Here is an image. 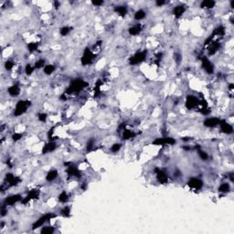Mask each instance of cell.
<instances>
[{
    "label": "cell",
    "mask_w": 234,
    "mask_h": 234,
    "mask_svg": "<svg viewBox=\"0 0 234 234\" xmlns=\"http://www.w3.org/2000/svg\"><path fill=\"white\" fill-rule=\"evenodd\" d=\"M87 86H88V83L85 81H83L82 79H76L72 81L71 82V84L69 85L67 89V93L71 94L75 92H79L83 90L84 88H86Z\"/></svg>",
    "instance_id": "1"
},
{
    "label": "cell",
    "mask_w": 234,
    "mask_h": 234,
    "mask_svg": "<svg viewBox=\"0 0 234 234\" xmlns=\"http://www.w3.org/2000/svg\"><path fill=\"white\" fill-rule=\"evenodd\" d=\"M30 105V102L29 101H27V100H20L17 102L16 104V107H15V110H14V115L15 116H20L24 114L27 108L29 107Z\"/></svg>",
    "instance_id": "2"
},
{
    "label": "cell",
    "mask_w": 234,
    "mask_h": 234,
    "mask_svg": "<svg viewBox=\"0 0 234 234\" xmlns=\"http://www.w3.org/2000/svg\"><path fill=\"white\" fill-rule=\"evenodd\" d=\"M55 217H56V214H54V213H47V214L41 216L39 219H37V221H35V223L32 225V228L33 229L40 228V227H42L45 223L50 221L51 219H53Z\"/></svg>",
    "instance_id": "3"
},
{
    "label": "cell",
    "mask_w": 234,
    "mask_h": 234,
    "mask_svg": "<svg viewBox=\"0 0 234 234\" xmlns=\"http://www.w3.org/2000/svg\"><path fill=\"white\" fill-rule=\"evenodd\" d=\"M94 58H95V55L93 54V52L89 49V48H86L83 51V54H82V57L81 58V62L83 66L89 65L92 62Z\"/></svg>",
    "instance_id": "4"
},
{
    "label": "cell",
    "mask_w": 234,
    "mask_h": 234,
    "mask_svg": "<svg viewBox=\"0 0 234 234\" xmlns=\"http://www.w3.org/2000/svg\"><path fill=\"white\" fill-rule=\"evenodd\" d=\"M146 50L138 51L129 59V63L131 65H137L143 62V61L146 60Z\"/></svg>",
    "instance_id": "5"
},
{
    "label": "cell",
    "mask_w": 234,
    "mask_h": 234,
    "mask_svg": "<svg viewBox=\"0 0 234 234\" xmlns=\"http://www.w3.org/2000/svg\"><path fill=\"white\" fill-rule=\"evenodd\" d=\"M176 140L172 137H161V138H156L153 141V144L156 146H164V144H174Z\"/></svg>",
    "instance_id": "6"
},
{
    "label": "cell",
    "mask_w": 234,
    "mask_h": 234,
    "mask_svg": "<svg viewBox=\"0 0 234 234\" xmlns=\"http://www.w3.org/2000/svg\"><path fill=\"white\" fill-rule=\"evenodd\" d=\"M156 172V179L157 181L161 183V184H166L168 181V177L167 175L165 173L163 170H161L160 168H156L155 169Z\"/></svg>",
    "instance_id": "7"
},
{
    "label": "cell",
    "mask_w": 234,
    "mask_h": 234,
    "mask_svg": "<svg viewBox=\"0 0 234 234\" xmlns=\"http://www.w3.org/2000/svg\"><path fill=\"white\" fill-rule=\"evenodd\" d=\"M22 200V198L20 195L18 194H16V195H12V196H9L6 199H5V201H4V206H12L14 205L15 203H18L19 201H21Z\"/></svg>",
    "instance_id": "8"
},
{
    "label": "cell",
    "mask_w": 234,
    "mask_h": 234,
    "mask_svg": "<svg viewBox=\"0 0 234 234\" xmlns=\"http://www.w3.org/2000/svg\"><path fill=\"white\" fill-rule=\"evenodd\" d=\"M188 186L190 188H194V189L198 190V189H200L203 187V182H202V180L199 179V178L192 177L188 180Z\"/></svg>",
    "instance_id": "9"
},
{
    "label": "cell",
    "mask_w": 234,
    "mask_h": 234,
    "mask_svg": "<svg viewBox=\"0 0 234 234\" xmlns=\"http://www.w3.org/2000/svg\"><path fill=\"white\" fill-rule=\"evenodd\" d=\"M199 104H200V102H199L198 98L193 95H188L187 97V100H186V107H187L188 110L198 106Z\"/></svg>",
    "instance_id": "10"
},
{
    "label": "cell",
    "mask_w": 234,
    "mask_h": 234,
    "mask_svg": "<svg viewBox=\"0 0 234 234\" xmlns=\"http://www.w3.org/2000/svg\"><path fill=\"white\" fill-rule=\"evenodd\" d=\"M201 62H202V67L204 70L207 71V73L209 74H212L213 72H214V66H213V64L209 61V60L208 58H206V57H203L201 59Z\"/></svg>",
    "instance_id": "11"
},
{
    "label": "cell",
    "mask_w": 234,
    "mask_h": 234,
    "mask_svg": "<svg viewBox=\"0 0 234 234\" xmlns=\"http://www.w3.org/2000/svg\"><path fill=\"white\" fill-rule=\"evenodd\" d=\"M219 125L221 126V131H222L224 134L230 135V134L233 133V127H232V125L227 123L225 120H221V122H219Z\"/></svg>",
    "instance_id": "12"
},
{
    "label": "cell",
    "mask_w": 234,
    "mask_h": 234,
    "mask_svg": "<svg viewBox=\"0 0 234 234\" xmlns=\"http://www.w3.org/2000/svg\"><path fill=\"white\" fill-rule=\"evenodd\" d=\"M39 195V191L38 189H33V190H31L29 193L26 196V198L24 199H22L21 202L23 204H27V203L30 202L31 200H33V199L38 198Z\"/></svg>",
    "instance_id": "13"
},
{
    "label": "cell",
    "mask_w": 234,
    "mask_h": 234,
    "mask_svg": "<svg viewBox=\"0 0 234 234\" xmlns=\"http://www.w3.org/2000/svg\"><path fill=\"white\" fill-rule=\"evenodd\" d=\"M6 182L8 183V185L10 186V187H13V186H17L20 183V181H21V179L18 177H16V176H14L13 174H6Z\"/></svg>",
    "instance_id": "14"
},
{
    "label": "cell",
    "mask_w": 234,
    "mask_h": 234,
    "mask_svg": "<svg viewBox=\"0 0 234 234\" xmlns=\"http://www.w3.org/2000/svg\"><path fill=\"white\" fill-rule=\"evenodd\" d=\"M219 122H221V119L219 118H216V117H211V118H208L204 121V125L206 127H215L217 125H219Z\"/></svg>",
    "instance_id": "15"
},
{
    "label": "cell",
    "mask_w": 234,
    "mask_h": 234,
    "mask_svg": "<svg viewBox=\"0 0 234 234\" xmlns=\"http://www.w3.org/2000/svg\"><path fill=\"white\" fill-rule=\"evenodd\" d=\"M67 174L69 175V177H80L81 172L77 167H75L73 164H71L69 167H67Z\"/></svg>",
    "instance_id": "16"
},
{
    "label": "cell",
    "mask_w": 234,
    "mask_h": 234,
    "mask_svg": "<svg viewBox=\"0 0 234 234\" xmlns=\"http://www.w3.org/2000/svg\"><path fill=\"white\" fill-rule=\"evenodd\" d=\"M56 144L54 142H49L48 144H46L43 149H42V154H47V153H51L53 151L56 149Z\"/></svg>",
    "instance_id": "17"
},
{
    "label": "cell",
    "mask_w": 234,
    "mask_h": 234,
    "mask_svg": "<svg viewBox=\"0 0 234 234\" xmlns=\"http://www.w3.org/2000/svg\"><path fill=\"white\" fill-rule=\"evenodd\" d=\"M8 92L9 93V95L12 96V97H17V96H18V94L20 93V88L18 84H13L12 86H10L8 89Z\"/></svg>",
    "instance_id": "18"
},
{
    "label": "cell",
    "mask_w": 234,
    "mask_h": 234,
    "mask_svg": "<svg viewBox=\"0 0 234 234\" xmlns=\"http://www.w3.org/2000/svg\"><path fill=\"white\" fill-rule=\"evenodd\" d=\"M142 31V26L140 24H136L129 29V34L132 36H136Z\"/></svg>",
    "instance_id": "19"
},
{
    "label": "cell",
    "mask_w": 234,
    "mask_h": 234,
    "mask_svg": "<svg viewBox=\"0 0 234 234\" xmlns=\"http://www.w3.org/2000/svg\"><path fill=\"white\" fill-rule=\"evenodd\" d=\"M185 10H186V8H185L184 6H177L173 8V14L176 16V18H179L184 14Z\"/></svg>",
    "instance_id": "20"
},
{
    "label": "cell",
    "mask_w": 234,
    "mask_h": 234,
    "mask_svg": "<svg viewBox=\"0 0 234 234\" xmlns=\"http://www.w3.org/2000/svg\"><path fill=\"white\" fill-rule=\"evenodd\" d=\"M57 177H58V171L55 170V169H52V170H50L49 172H48V174L46 176V179H47V181L51 182V181L56 179Z\"/></svg>",
    "instance_id": "21"
},
{
    "label": "cell",
    "mask_w": 234,
    "mask_h": 234,
    "mask_svg": "<svg viewBox=\"0 0 234 234\" xmlns=\"http://www.w3.org/2000/svg\"><path fill=\"white\" fill-rule=\"evenodd\" d=\"M216 5L215 1H212V0H204L200 4V8H214V6Z\"/></svg>",
    "instance_id": "22"
},
{
    "label": "cell",
    "mask_w": 234,
    "mask_h": 234,
    "mask_svg": "<svg viewBox=\"0 0 234 234\" xmlns=\"http://www.w3.org/2000/svg\"><path fill=\"white\" fill-rule=\"evenodd\" d=\"M219 47H221V45H219V42H217V41H214V42H212L210 43V47H209V54L210 55H213V54H215L218 50L219 49Z\"/></svg>",
    "instance_id": "23"
},
{
    "label": "cell",
    "mask_w": 234,
    "mask_h": 234,
    "mask_svg": "<svg viewBox=\"0 0 234 234\" xmlns=\"http://www.w3.org/2000/svg\"><path fill=\"white\" fill-rule=\"evenodd\" d=\"M115 12H117L121 17H125L127 14V8L125 6H115Z\"/></svg>",
    "instance_id": "24"
},
{
    "label": "cell",
    "mask_w": 234,
    "mask_h": 234,
    "mask_svg": "<svg viewBox=\"0 0 234 234\" xmlns=\"http://www.w3.org/2000/svg\"><path fill=\"white\" fill-rule=\"evenodd\" d=\"M135 132H132V131L130 130H125L123 133V138L125 140H129V139H132L135 136Z\"/></svg>",
    "instance_id": "25"
},
{
    "label": "cell",
    "mask_w": 234,
    "mask_h": 234,
    "mask_svg": "<svg viewBox=\"0 0 234 234\" xmlns=\"http://www.w3.org/2000/svg\"><path fill=\"white\" fill-rule=\"evenodd\" d=\"M230 190V186L229 183H223L219 186V191L221 192V193H227V192H229Z\"/></svg>",
    "instance_id": "26"
},
{
    "label": "cell",
    "mask_w": 234,
    "mask_h": 234,
    "mask_svg": "<svg viewBox=\"0 0 234 234\" xmlns=\"http://www.w3.org/2000/svg\"><path fill=\"white\" fill-rule=\"evenodd\" d=\"M59 201L61 203H66L69 200V195L66 191H62L61 193L59 195Z\"/></svg>",
    "instance_id": "27"
},
{
    "label": "cell",
    "mask_w": 234,
    "mask_h": 234,
    "mask_svg": "<svg viewBox=\"0 0 234 234\" xmlns=\"http://www.w3.org/2000/svg\"><path fill=\"white\" fill-rule=\"evenodd\" d=\"M55 71V66L52 64H47L44 67V72L46 75H50Z\"/></svg>",
    "instance_id": "28"
},
{
    "label": "cell",
    "mask_w": 234,
    "mask_h": 234,
    "mask_svg": "<svg viewBox=\"0 0 234 234\" xmlns=\"http://www.w3.org/2000/svg\"><path fill=\"white\" fill-rule=\"evenodd\" d=\"M144 18H146V12L142 9L136 11L135 13V19H136V20H142Z\"/></svg>",
    "instance_id": "29"
},
{
    "label": "cell",
    "mask_w": 234,
    "mask_h": 234,
    "mask_svg": "<svg viewBox=\"0 0 234 234\" xmlns=\"http://www.w3.org/2000/svg\"><path fill=\"white\" fill-rule=\"evenodd\" d=\"M60 213H61V215H62L63 217L69 218L71 216V208L69 207V206H66V207H64L62 209H61Z\"/></svg>",
    "instance_id": "30"
},
{
    "label": "cell",
    "mask_w": 234,
    "mask_h": 234,
    "mask_svg": "<svg viewBox=\"0 0 234 234\" xmlns=\"http://www.w3.org/2000/svg\"><path fill=\"white\" fill-rule=\"evenodd\" d=\"M55 231L53 227H42L40 232L43 234H52Z\"/></svg>",
    "instance_id": "31"
},
{
    "label": "cell",
    "mask_w": 234,
    "mask_h": 234,
    "mask_svg": "<svg viewBox=\"0 0 234 234\" xmlns=\"http://www.w3.org/2000/svg\"><path fill=\"white\" fill-rule=\"evenodd\" d=\"M197 150H198V156L201 158L202 160H207L208 159V157H209V156H208V154L205 152V151H203V150H201L200 148H198L197 147Z\"/></svg>",
    "instance_id": "32"
},
{
    "label": "cell",
    "mask_w": 234,
    "mask_h": 234,
    "mask_svg": "<svg viewBox=\"0 0 234 234\" xmlns=\"http://www.w3.org/2000/svg\"><path fill=\"white\" fill-rule=\"evenodd\" d=\"M39 45V44L38 42H31V43H29V45H27V49H29V50L30 52H34V51H36L38 50Z\"/></svg>",
    "instance_id": "33"
},
{
    "label": "cell",
    "mask_w": 234,
    "mask_h": 234,
    "mask_svg": "<svg viewBox=\"0 0 234 234\" xmlns=\"http://www.w3.org/2000/svg\"><path fill=\"white\" fill-rule=\"evenodd\" d=\"M71 27H61V29H60V33L61 36H66L71 32Z\"/></svg>",
    "instance_id": "34"
},
{
    "label": "cell",
    "mask_w": 234,
    "mask_h": 234,
    "mask_svg": "<svg viewBox=\"0 0 234 234\" xmlns=\"http://www.w3.org/2000/svg\"><path fill=\"white\" fill-rule=\"evenodd\" d=\"M34 70H35V67H33L30 64H27L26 68H25V72H26L27 75H31L33 73Z\"/></svg>",
    "instance_id": "35"
},
{
    "label": "cell",
    "mask_w": 234,
    "mask_h": 234,
    "mask_svg": "<svg viewBox=\"0 0 234 234\" xmlns=\"http://www.w3.org/2000/svg\"><path fill=\"white\" fill-rule=\"evenodd\" d=\"M101 86H102V81H98L97 82H96V84L94 86V95L95 96H98V94L100 93L101 92Z\"/></svg>",
    "instance_id": "36"
},
{
    "label": "cell",
    "mask_w": 234,
    "mask_h": 234,
    "mask_svg": "<svg viewBox=\"0 0 234 234\" xmlns=\"http://www.w3.org/2000/svg\"><path fill=\"white\" fill-rule=\"evenodd\" d=\"M44 66H45V60L43 59H40L38 61H36L35 65H34L35 69H40V68H42V67L44 68Z\"/></svg>",
    "instance_id": "37"
},
{
    "label": "cell",
    "mask_w": 234,
    "mask_h": 234,
    "mask_svg": "<svg viewBox=\"0 0 234 234\" xmlns=\"http://www.w3.org/2000/svg\"><path fill=\"white\" fill-rule=\"evenodd\" d=\"M121 147H122L121 144H113V146H111V151H112V152H113V153H116L121 149Z\"/></svg>",
    "instance_id": "38"
},
{
    "label": "cell",
    "mask_w": 234,
    "mask_h": 234,
    "mask_svg": "<svg viewBox=\"0 0 234 234\" xmlns=\"http://www.w3.org/2000/svg\"><path fill=\"white\" fill-rule=\"evenodd\" d=\"M14 67V62L11 60H8V61H6V63H5V68L8 71H10L12 70Z\"/></svg>",
    "instance_id": "39"
},
{
    "label": "cell",
    "mask_w": 234,
    "mask_h": 234,
    "mask_svg": "<svg viewBox=\"0 0 234 234\" xmlns=\"http://www.w3.org/2000/svg\"><path fill=\"white\" fill-rule=\"evenodd\" d=\"M38 118L40 122H46L47 118H48V115L47 113H40L38 114Z\"/></svg>",
    "instance_id": "40"
},
{
    "label": "cell",
    "mask_w": 234,
    "mask_h": 234,
    "mask_svg": "<svg viewBox=\"0 0 234 234\" xmlns=\"http://www.w3.org/2000/svg\"><path fill=\"white\" fill-rule=\"evenodd\" d=\"M21 138H22V134H20V133H15L12 136V139L14 141H18Z\"/></svg>",
    "instance_id": "41"
},
{
    "label": "cell",
    "mask_w": 234,
    "mask_h": 234,
    "mask_svg": "<svg viewBox=\"0 0 234 234\" xmlns=\"http://www.w3.org/2000/svg\"><path fill=\"white\" fill-rule=\"evenodd\" d=\"M93 141L92 140H91V141H89L88 142V144H87V150L88 151H91L92 149V147H93Z\"/></svg>",
    "instance_id": "42"
},
{
    "label": "cell",
    "mask_w": 234,
    "mask_h": 234,
    "mask_svg": "<svg viewBox=\"0 0 234 234\" xmlns=\"http://www.w3.org/2000/svg\"><path fill=\"white\" fill-rule=\"evenodd\" d=\"M156 6H162L163 5L166 4V2H165V1H160V0H158V1L156 2Z\"/></svg>",
    "instance_id": "43"
},
{
    "label": "cell",
    "mask_w": 234,
    "mask_h": 234,
    "mask_svg": "<svg viewBox=\"0 0 234 234\" xmlns=\"http://www.w3.org/2000/svg\"><path fill=\"white\" fill-rule=\"evenodd\" d=\"M104 4V1H92V5L94 6H101Z\"/></svg>",
    "instance_id": "44"
},
{
    "label": "cell",
    "mask_w": 234,
    "mask_h": 234,
    "mask_svg": "<svg viewBox=\"0 0 234 234\" xmlns=\"http://www.w3.org/2000/svg\"><path fill=\"white\" fill-rule=\"evenodd\" d=\"M233 86H234L233 83H230V86H229V89H230V90H232V89H233Z\"/></svg>",
    "instance_id": "45"
}]
</instances>
